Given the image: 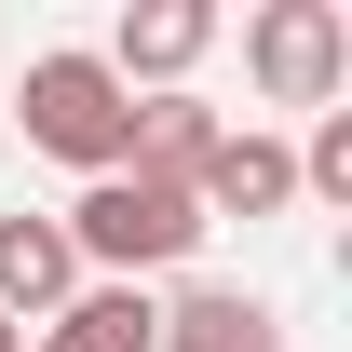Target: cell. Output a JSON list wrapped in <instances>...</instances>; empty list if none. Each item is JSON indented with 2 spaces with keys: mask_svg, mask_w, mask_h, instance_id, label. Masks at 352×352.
<instances>
[{
  "mask_svg": "<svg viewBox=\"0 0 352 352\" xmlns=\"http://www.w3.org/2000/svg\"><path fill=\"white\" fill-rule=\"evenodd\" d=\"M14 135H28L41 163H68V176H122L135 95L109 82V54H95V41H54V54H28V82H14Z\"/></svg>",
  "mask_w": 352,
  "mask_h": 352,
  "instance_id": "obj_1",
  "label": "cell"
},
{
  "mask_svg": "<svg viewBox=\"0 0 352 352\" xmlns=\"http://www.w3.org/2000/svg\"><path fill=\"white\" fill-rule=\"evenodd\" d=\"M68 258H82V285H149V271H176L190 244H204V204L176 190V176H82V204H68Z\"/></svg>",
  "mask_w": 352,
  "mask_h": 352,
  "instance_id": "obj_2",
  "label": "cell"
},
{
  "mask_svg": "<svg viewBox=\"0 0 352 352\" xmlns=\"http://www.w3.org/2000/svg\"><path fill=\"white\" fill-rule=\"evenodd\" d=\"M244 82L271 109H339L352 95V14L339 0H258L244 14Z\"/></svg>",
  "mask_w": 352,
  "mask_h": 352,
  "instance_id": "obj_3",
  "label": "cell"
},
{
  "mask_svg": "<svg viewBox=\"0 0 352 352\" xmlns=\"http://www.w3.org/2000/svg\"><path fill=\"white\" fill-rule=\"evenodd\" d=\"M204 54H217V0H122V28H109V82H122V95H190Z\"/></svg>",
  "mask_w": 352,
  "mask_h": 352,
  "instance_id": "obj_4",
  "label": "cell"
},
{
  "mask_svg": "<svg viewBox=\"0 0 352 352\" xmlns=\"http://www.w3.org/2000/svg\"><path fill=\"white\" fill-rule=\"evenodd\" d=\"M190 204H204V230H217V217H285V204H298V149L258 135V122H230L217 163L190 176Z\"/></svg>",
  "mask_w": 352,
  "mask_h": 352,
  "instance_id": "obj_5",
  "label": "cell"
},
{
  "mask_svg": "<svg viewBox=\"0 0 352 352\" xmlns=\"http://www.w3.org/2000/svg\"><path fill=\"white\" fill-rule=\"evenodd\" d=\"M68 298H82L68 230H54V217H0V325H54Z\"/></svg>",
  "mask_w": 352,
  "mask_h": 352,
  "instance_id": "obj_6",
  "label": "cell"
},
{
  "mask_svg": "<svg viewBox=\"0 0 352 352\" xmlns=\"http://www.w3.org/2000/svg\"><path fill=\"white\" fill-rule=\"evenodd\" d=\"M149 352H285V311L244 298V285H176Z\"/></svg>",
  "mask_w": 352,
  "mask_h": 352,
  "instance_id": "obj_7",
  "label": "cell"
},
{
  "mask_svg": "<svg viewBox=\"0 0 352 352\" xmlns=\"http://www.w3.org/2000/svg\"><path fill=\"white\" fill-rule=\"evenodd\" d=\"M217 109H204V95H135V149H122V176H176V190H190V176L217 163Z\"/></svg>",
  "mask_w": 352,
  "mask_h": 352,
  "instance_id": "obj_8",
  "label": "cell"
},
{
  "mask_svg": "<svg viewBox=\"0 0 352 352\" xmlns=\"http://www.w3.org/2000/svg\"><path fill=\"white\" fill-rule=\"evenodd\" d=\"M163 339V298L149 285H82V298L41 325V352H149Z\"/></svg>",
  "mask_w": 352,
  "mask_h": 352,
  "instance_id": "obj_9",
  "label": "cell"
},
{
  "mask_svg": "<svg viewBox=\"0 0 352 352\" xmlns=\"http://www.w3.org/2000/svg\"><path fill=\"white\" fill-rule=\"evenodd\" d=\"M298 190H311V204H352V109H311V149H298Z\"/></svg>",
  "mask_w": 352,
  "mask_h": 352,
  "instance_id": "obj_10",
  "label": "cell"
},
{
  "mask_svg": "<svg viewBox=\"0 0 352 352\" xmlns=\"http://www.w3.org/2000/svg\"><path fill=\"white\" fill-rule=\"evenodd\" d=\"M0 352H28V325H0Z\"/></svg>",
  "mask_w": 352,
  "mask_h": 352,
  "instance_id": "obj_11",
  "label": "cell"
}]
</instances>
